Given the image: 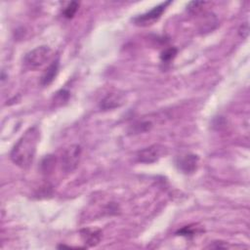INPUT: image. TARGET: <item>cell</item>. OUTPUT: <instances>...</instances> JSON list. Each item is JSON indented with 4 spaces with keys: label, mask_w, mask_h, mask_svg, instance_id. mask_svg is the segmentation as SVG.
Returning <instances> with one entry per match:
<instances>
[{
    "label": "cell",
    "mask_w": 250,
    "mask_h": 250,
    "mask_svg": "<svg viewBox=\"0 0 250 250\" xmlns=\"http://www.w3.org/2000/svg\"><path fill=\"white\" fill-rule=\"evenodd\" d=\"M39 140L40 130L38 126H31L25 130L10 152L12 162L21 169L29 168L35 158Z\"/></svg>",
    "instance_id": "obj_1"
},
{
    "label": "cell",
    "mask_w": 250,
    "mask_h": 250,
    "mask_svg": "<svg viewBox=\"0 0 250 250\" xmlns=\"http://www.w3.org/2000/svg\"><path fill=\"white\" fill-rule=\"evenodd\" d=\"M52 57H53L52 49L47 45H41L25 54L23 58V63L28 68L35 69L42 66L47 62H49Z\"/></svg>",
    "instance_id": "obj_2"
},
{
    "label": "cell",
    "mask_w": 250,
    "mask_h": 250,
    "mask_svg": "<svg viewBox=\"0 0 250 250\" xmlns=\"http://www.w3.org/2000/svg\"><path fill=\"white\" fill-rule=\"evenodd\" d=\"M82 148L79 145H71L66 147L61 158L62 170L65 173H70L76 169L81 159Z\"/></svg>",
    "instance_id": "obj_3"
},
{
    "label": "cell",
    "mask_w": 250,
    "mask_h": 250,
    "mask_svg": "<svg viewBox=\"0 0 250 250\" xmlns=\"http://www.w3.org/2000/svg\"><path fill=\"white\" fill-rule=\"evenodd\" d=\"M170 4H171V1H166V2L160 3L159 5L152 8L150 11L134 18L133 21L135 22V24L141 25V26L150 25V24L154 23L161 17L163 12L166 10L167 6Z\"/></svg>",
    "instance_id": "obj_4"
},
{
    "label": "cell",
    "mask_w": 250,
    "mask_h": 250,
    "mask_svg": "<svg viewBox=\"0 0 250 250\" xmlns=\"http://www.w3.org/2000/svg\"><path fill=\"white\" fill-rule=\"evenodd\" d=\"M166 153V148L160 145H152L138 151L136 157L139 162L151 164L156 162Z\"/></svg>",
    "instance_id": "obj_5"
},
{
    "label": "cell",
    "mask_w": 250,
    "mask_h": 250,
    "mask_svg": "<svg viewBox=\"0 0 250 250\" xmlns=\"http://www.w3.org/2000/svg\"><path fill=\"white\" fill-rule=\"evenodd\" d=\"M199 157L196 154L187 153L181 155L176 160V165L178 169L184 174H192L196 171L198 167Z\"/></svg>",
    "instance_id": "obj_6"
},
{
    "label": "cell",
    "mask_w": 250,
    "mask_h": 250,
    "mask_svg": "<svg viewBox=\"0 0 250 250\" xmlns=\"http://www.w3.org/2000/svg\"><path fill=\"white\" fill-rule=\"evenodd\" d=\"M125 104V96L123 93L119 92H111L108 93L100 104V106L102 109H112L121 106Z\"/></svg>",
    "instance_id": "obj_7"
},
{
    "label": "cell",
    "mask_w": 250,
    "mask_h": 250,
    "mask_svg": "<svg viewBox=\"0 0 250 250\" xmlns=\"http://www.w3.org/2000/svg\"><path fill=\"white\" fill-rule=\"evenodd\" d=\"M80 235H81V238H82L83 242L88 247L96 246L97 244H99V242L101 241L102 236H103L102 231L100 229H91V228L81 229L80 230Z\"/></svg>",
    "instance_id": "obj_8"
},
{
    "label": "cell",
    "mask_w": 250,
    "mask_h": 250,
    "mask_svg": "<svg viewBox=\"0 0 250 250\" xmlns=\"http://www.w3.org/2000/svg\"><path fill=\"white\" fill-rule=\"evenodd\" d=\"M59 66H60V60L59 59H56L55 61H53L51 62V64L47 67V69L44 71V73L41 76V80H40L41 85L48 86L54 81V79L58 75Z\"/></svg>",
    "instance_id": "obj_9"
},
{
    "label": "cell",
    "mask_w": 250,
    "mask_h": 250,
    "mask_svg": "<svg viewBox=\"0 0 250 250\" xmlns=\"http://www.w3.org/2000/svg\"><path fill=\"white\" fill-rule=\"evenodd\" d=\"M198 231H201L200 229H198V227H193V226H186L184 228H182L181 229H179L176 234L178 235H182V236H193L195 233H197Z\"/></svg>",
    "instance_id": "obj_10"
},
{
    "label": "cell",
    "mask_w": 250,
    "mask_h": 250,
    "mask_svg": "<svg viewBox=\"0 0 250 250\" xmlns=\"http://www.w3.org/2000/svg\"><path fill=\"white\" fill-rule=\"evenodd\" d=\"M78 7H79V3H77V2L72 1V2L68 3V5L63 10V17L66 19L73 18V16L77 12Z\"/></svg>",
    "instance_id": "obj_11"
},
{
    "label": "cell",
    "mask_w": 250,
    "mask_h": 250,
    "mask_svg": "<svg viewBox=\"0 0 250 250\" xmlns=\"http://www.w3.org/2000/svg\"><path fill=\"white\" fill-rule=\"evenodd\" d=\"M177 55V49L174 48V47H171V48H168L166 50H164L161 55H160V59L162 62H170L171 60H173L175 58V56Z\"/></svg>",
    "instance_id": "obj_12"
},
{
    "label": "cell",
    "mask_w": 250,
    "mask_h": 250,
    "mask_svg": "<svg viewBox=\"0 0 250 250\" xmlns=\"http://www.w3.org/2000/svg\"><path fill=\"white\" fill-rule=\"evenodd\" d=\"M249 28H248V22H245L244 24H241V26L238 29V33L242 38H246L248 36V32Z\"/></svg>",
    "instance_id": "obj_13"
}]
</instances>
